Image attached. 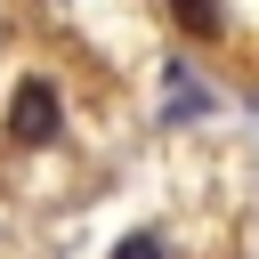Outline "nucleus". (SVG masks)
<instances>
[{"instance_id": "obj_1", "label": "nucleus", "mask_w": 259, "mask_h": 259, "mask_svg": "<svg viewBox=\"0 0 259 259\" xmlns=\"http://www.w3.org/2000/svg\"><path fill=\"white\" fill-rule=\"evenodd\" d=\"M8 138L32 146V154L65 138V97H57V81H40V73L16 81V97H8Z\"/></svg>"}, {"instance_id": "obj_2", "label": "nucleus", "mask_w": 259, "mask_h": 259, "mask_svg": "<svg viewBox=\"0 0 259 259\" xmlns=\"http://www.w3.org/2000/svg\"><path fill=\"white\" fill-rule=\"evenodd\" d=\"M162 8L178 16L186 40H219V32H227V8H219V0H162Z\"/></svg>"}, {"instance_id": "obj_3", "label": "nucleus", "mask_w": 259, "mask_h": 259, "mask_svg": "<svg viewBox=\"0 0 259 259\" xmlns=\"http://www.w3.org/2000/svg\"><path fill=\"white\" fill-rule=\"evenodd\" d=\"M113 259H170V243H162V235H121Z\"/></svg>"}]
</instances>
